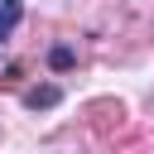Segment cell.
Returning <instances> with one entry per match:
<instances>
[{
	"label": "cell",
	"instance_id": "cell-1",
	"mask_svg": "<svg viewBox=\"0 0 154 154\" xmlns=\"http://www.w3.org/2000/svg\"><path fill=\"white\" fill-rule=\"evenodd\" d=\"M19 19H24V5L19 0H0V38H10Z\"/></svg>",
	"mask_w": 154,
	"mask_h": 154
},
{
	"label": "cell",
	"instance_id": "cell-2",
	"mask_svg": "<svg viewBox=\"0 0 154 154\" xmlns=\"http://www.w3.org/2000/svg\"><path fill=\"white\" fill-rule=\"evenodd\" d=\"M24 101H29L34 111H38V106H58V87H34V91H29Z\"/></svg>",
	"mask_w": 154,
	"mask_h": 154
},
{
	"label": "cell",
	"instance_id": "cell-3",
	"mask_svg": "<svg viewBox=\"0 0 154 154\" xmlns=\"http://www.w3.org/2000/svg\"><path fill=\"white\" fill-rule=\"evenodd\" d=\"M48 63H53L58 72H63V67H72V48H53V53H48Z\"/></svg>",
	"mask_w": 154,
	"mask_h": 154
}]
</instances>
